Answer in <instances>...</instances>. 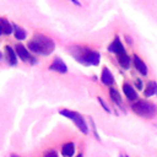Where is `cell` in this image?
<instances>
[{
  "label": "cell",
  "instance_id": "14",
  "mask_svg": "<svg viewBox=\"0 0 157 157\" xmlns=\"http://www.w3.org/2000/svg\"><path fill=\"white\" fill-rule=\"evenodd\" d=\"M118 56V61L120 64V66L123 69H129L130 67V61L131 59L129 58V55L125 53V54H120V55H117Z\"/></svg>",
  "mask_w": 157,
  "mask_h": 157
},
{
  "label": "cell",
  "instance_id": "2",
  "mask_svg": "<svg viewBox=\"0 0 157 157\" xmlns=\"http://www.w3.org/2000/svg\"><path fill=\"white\" fill-rule=\"evenodd\" d=\"M131 109L137 115L145 118H152L157 113V105L147 101H136L135 103L131 104Z\"/></svg>",
  "mask_w": 157,
  "mask_h": 157
},
{
  "label": "cell",
  "instance_id": "18",
  "mask_svg": "<svg viewBox=\"0 0 157 157\" xmlns=\"http://www.w3.org/2000/svg\"><path fill=\"white\" fill-rule=\"evenodd\" d=\"M60 114L61 115H65L66 118H70L72 120V118L75 115V112H71V110H67V109H63V110H60Z\"/></svg>",
  "mask_w": 157,
  "mask_h": 157
},
{
  "label": "cell",
  "instance_id": "4",
  "mask_svg": "<svg viewBox=\"0 0 157 157\" xmlns=\"http://www.w3.org/2000/svg\"><path fill=\"white\" fill-rule=\"evenodd\" d=\"M108 50H109V52H112V53H115L117 55L125 54V48H124V45L121 44V42H120L119 37H115V38H114V40L109 44Z\"/></svg>",
  "mask_w": 157,
  "mask_h": 157
},
{
  "label": "cell",
  "instance_id": "7",
  "mask_svg": "<svg viewBox=\"0 0 157 157\" xmlns=\"http://www.w3.org/2000/svg\"><path fill=\"white\" fill-rule=\"evenodd\" d=\"M123 92H124V94L126 96V98L129 101H136L137 99V93H136L135 88L131 85L126 83V82L123 85Z\"/></svg>",
  "mask_w": 157,
  "mask_h": 157
},
{
  "label": "cell",
  "instance_id": "11",
  "mask_svg": "<svg viewBox=\"0 0 157 157\" xmlns=\"http://www.w3.org/2000/svg\"><path fill=\"white\" fill-rule=\"evenodd\" d=\"M5 53H6V59H7L9 64H10V65H16V64H17L16 52H15L10 45H6V47H5Z\"/></svg>",
  "mask_w": 157,
  "mask_h": 157
},
{
  "label": "cell",
  "instance_id": "17",
  "mask_svg": "<svg viewBox=\"0 0 157 157\" xmlns=\"http://www.w3.org/2000/svg\"><path fill=\"white\" fill-rule=\"evenodd\" d=\"M15 37H16V39H20V40L25 39L26 38V31L16 26L15 27Z\"/></svg>",
  "mask_w": 157,
  "mask_h": 157
},
{
  "label": "cell",
  "instance_id": "8",
  "mask_svg": "<svg viewBox=\"0 0 157 157\" xmlns=\"http://www.w3.org/2000/svg\"><path fill=\"white\" fill-rule=\"evenodd\" d=\"M15 52H16V54L18 55V58H20L21 60H23V61H27V60L32 59L31 55H29V52H28L22 44H17V45L15 47Z\"/></svg>",
  "mask_w": 157,
  "mask_h": 157
},
{
  "label": "cell",
  "instance_id": "26",
  "mask_svg": "<svg viewBox=\"0 0 157 157\" xmlns=\"http://www.w3.org/2000/svg\"><path fill=\"white\" fill-rule=\"evenodd\" d=\"M121 157H123V156H121ZM124 157H126V156H124Z\"/></svg>",
  "mask_w": 157,
  "mask_h": 157
},
{
  "label": "cell",
  "instance_id": "12",
  "mask_svg": "<svg viewBox=\"0 0 157 157\" xmlns=\"http://www.w3.org/2000/svg\"><path fill=\"white\" fill-rule=\"evenodd\" d=\"M157 93V82L156 81H148L146 85V88L144 90L145 97H152Z\"/></svg>",
  "mask_w": 157,
  "mask_h": 157
},
{
  "label": "cell",
  "instance_id": "24",
  "mask_svg": "<svg viewBox=\"0 0 157 157\" xmlns=\"http://www.w3.org/2000/svg\"><path fill=\"white\" fill-rule=\"evenodd\" d=\"M11 157H18V156H16V155H12V156H11Z\"/></svg>",
  "mask_w": 157,
  "mask_h": 157
},
{
  "label": "cell",
  "instance_id": "9",
  "mask_svg": "<svg viewBox=\"0 0 157 157\" xmlns=\"http://www.w3.org/2000/svg\"><path fill=\"white\" fill-rule=\"evenodd\" d=\"M72 120L75 121V124H76V126L83 132V134H87L88 132V128H87V124L85 123V120H83V118H82V115H80L78 113H75V115H74V118H72Z\"/></svg>",
  "mask_w": 157,
  "mask_h": 157
},
{
  "label": "cell",
  "instance_id": "19",
  "mask_svg": "<svg viewBox=\"0 0 157 157\" xmlns=\"http://www.w3.org/2000/svg\"><path fill=\"white\" fill-rule=\"evenodd\" d=\"M98 102H99V103H101V105H102V107H103V109H104V110H105V112H108V113H109V112H110V109H109V108H108V105H107V104H105V103H104V102H103V99H102V98H101V97H98Z\"/></svg>",
  "mask_w": 157,
  "mask_h": 157
},
{
  "label": "cell",
  "instance_id": "21",
  "mask_svg": "<svg viewBox=\"0 0 157 157\" xmlns=\"http://www.w3.org/2000/svg\"><path fill=\"white\" fill-rule=\"evenodd\" d=\"M45 157H58V153L55 151H49L45 153Z\"/></svg>",
  "mask_w": 157,
  "mask_h": 157
},
{
  "label": "cell",
  "instance_id": "5",
  "mask_svg": "<svg viewBox=\"0 0 157 157\" xmlns=\"http://www.w3.org/2000/svg\"><path fill=\"white\" fill-rule=\"evenodd\" d=\"M132 63H134L135 69H136L141 75H144V76L147 75V66H146V64L142 61V59H140L137 55H134V56H132Z\"/></svg>",
  "mask_w": 157,
  "mask_h": 157
},
{
  "label": "cell",
  "instance_id": "10",
  "mask_svg": "<svg viewBox=\"0 0 157 157\" xmlns=\"http://www.w3.org/2000/svg\"><path fill=\"white\" fill-rule=\"evenodd\" d=\"M101 81H102L104 85H107V86H110V85H113V83H114V77H113L112 72H110L107 67H103V70H102Z\"/></svg>",
  "mask_w": 157,
  "mask_h": 157
},
{
  "label": "cell",
  "instance_id": "16",
  "mask_svg": "<svg viewBox=\"0 0 157 157\" xmlns=\"http://www.w3.org/2000/svg\"><path fill=\"white\" fill-rule=\"evenodd\" d=\"M109 96H110V98H112L113 102H115L117 104L121 105V97H120L119 92H118L115 88H113V87L109 88Z\"/></svg>",
  "mask_w": 157,
  "mask_h": 157
},
{
  "label": "cell",
  "instance_id": "23",
  "mask_svg": "<svg viewBox=\"0 0 157 157\" xmlns=\"http://www.w3.org/2000/svg\"><path fill=\"white\" fill-rule=\"evenodd\" d=\"M2 33V29H1V26H0V34Z\"/></svg>",
  "mask_w": 157,
  "mask_h": 157
},
{
  "label": "cell",
  "instance_id": "20",
  "mask_svg": "<svg viewBox=\"0 0 157 157\" xmlns=\"http://www.w3.org/2000/svg\"><path fill=\"white\" fill-rule=\"evenodd\" d=\"M135 86H136L137 90H142V81H141V78H136V81H135Z\"/></svg>",
  "mask_w": 157,
  "mask_h": 157
},
{
  "label": "cell",
  "instance_id": "3",
  "mask_svg": "<svg viewBox=\"0 0 157 157\" xmlns=\"http://www.w3.org/2000/svg\"><path fill=\"white\" fill-rule=\"evenodd\" d=\"M77 60L85 65H98L99 64V53L94 50H90L86 48L78 49Z\"/></svg>",
  "mask_w": 157,
  "mask_h": 157
},
{
  "label": "cell",
  "instance_id": "25",
  "mask_svg": "<svg viewBox=\"0 0 157 157\" xmlns=\"http://www.w3.org/2000/svg\"><path fill=\"white\" fill-rule=\"evenodd\" d=\"M77 157H82V155H78V156H77Z\"/></svg>",
  "mask_w": 157,
  "mask_h": 157
},
{
  "label": "cell",
  "instance_id": "6",
  "mask_svg": "<svg viewBox=\"0 0 157 157\" xmlns=\"http://www.w3.org/2000/svg\"><path fill=\"white\" fill-rule=\"evenodd\" d=\"M49 69H50V70H54V71H58V72H63V74L67 71L66 65L64 64V61H63L60 58H55L54 61L50 64Z\"/></svg>",
  "mask_w": 157,
  "mask_h": 157
},
{
  "label": "cell",
  "instance_id": "15",
  "mask_svg": "<svg viewBox=\"0 0 157 157\" xmlns=\"http://www.w3.org/2000/svg\"><path fill=\"white\" fill-rule=\"evenodd\" d=\"M0 26H1L2 33H5V34H10V33H12V31H13L11 23H10L6 18H0Z\"/></svg>",
  "mask_w": 157,
  "mask_h": 157
},
{
  "label": "cell",
  "instance_id": "22",
  "mask_svg": "<svg viewBox=\"0 0 157 157\" xmlns=\"http://www.w3.org/2000/svg\"><path fill=\"white\" fill-rule=\"evenodd\" d=\"M126 40H128V42H129V43H130V44H131V39H130V38H129V37H128V36H126Z\"/></svg>",
  "mask_w": 157,
  "mask_h": 157
},
{
  "label": "cell",
  "instance_id": "13",
  "mask_svg": "<svg viewBox=\"0 0 157 157\" xmlns=\"http://www.w3.org/2000/svg\"><path fill=\"white\" fill-rule=\"evenodd\" d=\"M74 152H75V145L72 142L65 144L63 146V148H61V153H63L64 157H72Z\"/></svg>",
  "mask_w": 157,
  "mask_h": 157
},
{
  "label": "cell",
  "instance_id": "1",
  "mask_svg": "<svg viewBox=\"0 0 157 157\" xmlns=\"http://www.w3.org/2000/svg\"><path fill=\"white\" fill-rule=\"evenodd\" d=\"M54 42L43 34H36L33 39L28 43V49L31 52L42 55H49L54 50Z\"/></svg>",
  "mask_w": 157,
  "mask_h": 157
}]
</instances>
